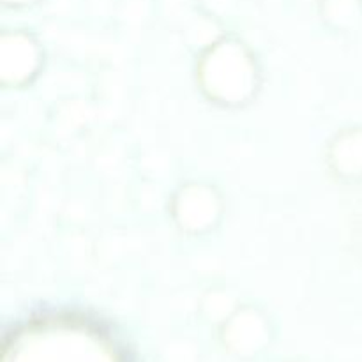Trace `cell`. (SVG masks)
Wrapping results in <instances>:
<instances>
[{"instance_id": "1", "label": "cell", "mask_w": 362, "mask_h": 362, "mask_svg": "<svg viewBox=\"0 0 362 362\" xmlns=\"http://www.w3.org/2000/svg\"><path fill=\"white\" fill-rule=\"evenodd\" d=\"M7 2H14V4H21V2H30V0H7Z\"/></svg>"}]
</instances>
